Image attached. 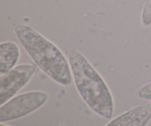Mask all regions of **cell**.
<instances>
[{
	"label": "cell",
	"mask_w": 151,
	"mask_h": 126,
	"mask_svg": "<svg viewBox=\"0 0 151 126\" xmlns=\"http://www.w3.org/2000/svg\"><path fill=\"white\" fill-rule=\"evenodd\" d=\"M49 98L46 92L32 91L19 94L0 107V122H9L29 114L44 106Z\"/></svg>",
	"instance_id": "3957f363"
},
{
	"label": "cell",
	"mask_w": 151,
	"mask_h": 126,
	"mask_svg": "<svg viewBox=\"0 0 151 126\" xmlns=\"http://www.w3.org/2000/svg\"><path fill=\"white\" fill-rule=\"evenodd\" d=\"M20 49L12 41H5L0 44V75L10 72L17 64L20 58Z\"/></svg>",
	"instance_id": "8992f818"
},
{
	"label": "cell",
	"mask_w": 151,
	"mask_h": 126,
	"mask_svg": "<svg viewBox=\"0 0 151 126\" xmlns=\"http://www.w3.org/2000/svg\"><path fill=\"white\" fill-rule=\"evenodd\" d=\"M35 72L33 65L20 64L0 78V103H7L13 98L32 79Z\"/></svg>",
	"instance_id": "277c9868"
},
{
	"label": "cell",
	"mask_w": 151,
	"mask_h": 126,
	"mask_svg": "<svg viewBox=\"0 0 151 126\" xmlns=\"http://www.w3.org/2000/svg\"><path fill=\"white\" fill-rule=\"evenodd\" d=\"M75 86L86 104L93 112L110 120L114 112L113 96L106 81L86 58L78 50L68 53Z\"/></svg>",
	"instance_id": "7a4b0ae2"
},
{
	"label": "cell",
	"mask_w": 151,
	"mask_h": 126,
	"mask_svg": "<svg viewBox=\"0 0 151 126\" xmlns=\"http://www.w3.org/2000/svg\"><path fill=\"white\" fill-rule=\"evenodd\" d=\"M14 32L22 47L43 72L63 86L72 84L69 60L57 46L28 25H16Z\"/></svg>",
	"instance_id": "6da1fadb"
},
{
	"label": "cell",
	"mask_w": 151,
	"mask_h": 126,
	"mask_svg": "<svg viewBox=\"0 0 151 126\" xmlns=\"http://www.w3.org/2000/svg\"><path fill=\"white\" fill-rule=\"evenodd\" d=\"M141 21L143 26L149 27L151 25V0H146L143 6Z\"/></svg>",
	"instance_id": "52a82bcc"
},
{
	"label": "cell",
	"mask_w": 151,
	"mask_h": 126,
	"mask_svg": "<svg viewBox=\"0 0 151 126\" xmlns=\"http://www.w3.org/2000/svg\"><path fill=\"white\" fill-rule=\"evenodd\" d=\"M136 97L139 100L151 102V82L140 87L136 92Z\"/></svg>",
	"instance_id": "ba28073f"
},
{
	"label": "cell",
	"mask_w": 151,
	"mask_h": 126,
	"mask_svg": "<svg viewBox=\"0 0 151 126\" xmlns=\"http://www.w3.org/2000/svg\"><path fill=\"white\" fill-rule=\"evenodd\" d=\"M151 119V102L147 101L121 114L105 126H146Z\"/></svg>",
	"instance_id": "5b68a950"
},
{
	"label": "cell",
	"mask_w": 151,
	"mask_h": 126,
	"mask_svg": "<svg viewBox=\"0 0 151 126\" xmlns=\"http://www.w3.org/2000/svg\"><path fill=\"white\" fill-rule=\"evenodd\" d=\"M0 126H10V125H4V124H3V123H1V125H0Z\"/></svg>",
	"instance_id": "9c48e42d"
}]
</instances>
